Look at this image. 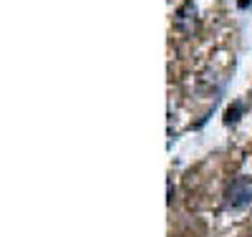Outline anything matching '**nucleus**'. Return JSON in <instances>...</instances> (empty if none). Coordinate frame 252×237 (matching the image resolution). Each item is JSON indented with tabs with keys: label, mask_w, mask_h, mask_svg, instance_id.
Wrapping results in <instances>:
<instances>
[{
	"label": "nucleus",
	"mask_w": 252,
	"mask_h": 237,
	"mask_svg": "<svg viewBox=\"0 0 252 237\" xmlns=\"http://www.w3.org/2000/svg\"><path fill=\"white\" fill-rule=\"evenodd\" d=\"M172 200H174V184H172V179L166 182V202L172 204Z\"/></svg>",
	"instance_id": "4"
},
{
	"label": "nucleus",
	"mask_w": 252,
	"mask_h": 237,
	"mask_svg": "<svg viewBox=\"0 0 252 237\" xmlns=\"http://www.w3.org/2000/svg\"><path fill=\"white\" fill-rule=\"evenodd\" d=\"M194 15H197L194 3H192V0H187V3L177 10V15H174V26H177L179 31L189 33V31H192V26H194Z\"/></svg>",
	"instance_id": "2"
},
{
	"label": "nucleus",
	"mask_w": 252,
	"mask_h": 237,
	"mask_svg": "<svg viewBox=\"0 0 252 237\" xmlns=\"http://www.w3.org/2000/svg\"><path fill=\"white\" fill-rule=\"evenodd\" d=\"M252 204V182L247 177H237L224 192V207L227 209H247Z\"/></svg>",
	"instance_id": "1"
},
{
	"label": "nucleus",
	"mask_w": 252,
	"mask_h": 237,
	"mask_svg": "<svg viewBox=\"0 0 252 237\" xmlns=\"http://www.w3.org/2000/svg\"><path fill=\"white\" fill-rule=\"evenodd\" d=\"M245 111V103L242 101H237V103H232V106H229V109H227V116H224V124H235L237 119H240V114Z\"/></svg>",
	"instance_id": "3"
}]
</instances>
